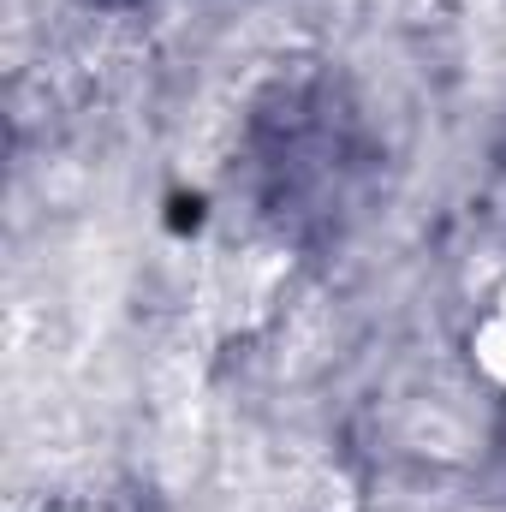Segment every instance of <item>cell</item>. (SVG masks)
I'll use <instances>...</instances> for the list:
<instances>
[{
    "instance_id": "1",
    "label": "cell",
    "mask_w": 506,
    "mask_h": 512,
    "mask_svg": "<svg viewBox=\"0 0 506 512\" xmlns=\"http://www.w3.org/2000/svg\"><path fill=\"white\" fill-rule=\"evenodd\" d=\"M465 352H471V370L495 387V393H506V280L483 298V310H477V322H471Z\"/></svg>"
}]
</instances>
